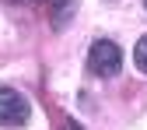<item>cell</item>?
Wrapping results in <instances>:
<instances>
[{
  "mask_svg": "<svg viewBox=\"0 0 147 130\" xmlns=\"http://www.w3.org/2000/svg\"><path fill=\"white\" fill-rule=\"evenodd\" d=\"M123 67V53L112 39H95L88 49V70L95 74V78H116Z\"/></svg>",
  "mask_w": 147,
  "mask_h": 130,
  "instance_id": "6da1fadb",
  "label": "cell"
},
{
  "mask_svg": "<svg viewBox=\"0 0 147 130\" xmlns=\"http://www.w3.org/2000/svg\"><path fill=\"white\" fill-rule=\"evenodd\" d=\"M32 116V105L21 91L0 88V127H25Z\"/></svg>",
  "mask_w": 147,
  "mask_h": 130,
  "instance_id": "7a4b0ae2",
  "label": "cell"
},
{
  "mask_svg": "<svg viewBox=\"0 0 147 130\" xmlns=\"http://www.w3.org/2000/svg\"><path fill=\"white\" fill-rule=\"evenodd\" d=\"M70 14H74V0H53V25H56V28L67 25Z\"/></svg>",
  "mask_w": 147,
  "mask_h": 130,
  "instance_id": "3957f363",
  "label": "cell"
},
{
  "mask_svg": "<svg viewBox=\"0 0 147 130\" xmlns=\"http://www.w3.org/2000/svg\"><path fill=\"white\" fill-rule=\"evenodd\" d=\"M133 63L147 74V35H140V42H137V49H133Z\"/></svg>",
  "mask_w": 147,
  "mask_h": 130,
  "instance_id": "277c9868",
  "label": "cell"
},
{
  "mask_svg": "<svg viewBox=\"0 0 147 130\" xmlns=\"http://www.w3.org/2000/svg\"><path fill=\"white\" fill-rule=\"evenodd\" d=\"M63 130H81V127H77V123H74V120H70V123H67V127H63Z\"/></svg>",
  "mask_w": 147,
  "mask_h": 130,
  "instance_id": "5b68a950",
  "label": "cell"
},
{
  "mask_svg": "<svg viewBox=\"0 0 147 130\" xmlns=\"http://www.w3.org/2000/svg\"><path fill=\"white\" fill-rule=\"evenodd\" d=\"M144 7H147V0H144Z\"/></svg>",
  "mask_w": 147,
  "mask_h": 130,
  "instance_id": "8992f818",
  "label": "cell"
}]
</instances>
